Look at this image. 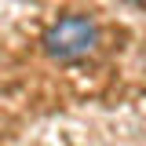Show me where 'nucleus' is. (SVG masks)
I'll return each mask as SVG.
<instances>
[{
	"instance_id": "nucleus-1",
	"label": "nucleus",
	"mask_w": 146,
	"mask_h": 146,
	"mask_svg": "<svg viewBox=\"0 0 146 146\" xmlns=\"http://www.w3.org/2000/svg\"><path fill=\"white\" fill-rule=\"evenodd\" d=\"M99 44V26L91 15H62L58 22L48 26L44 33V51L55 62H77L88 58Z\"/></svg>"
}]
</instances>
